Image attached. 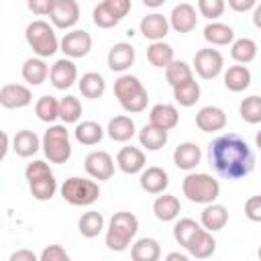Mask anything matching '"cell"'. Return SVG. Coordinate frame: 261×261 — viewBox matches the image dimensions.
<instances>
[{
	"label": "cell",
	"mask_w": 261,
	"mask_h": 261,
	"mask_svg": "<svg viewBox=\"0 0 261 261\" xmlns=\"http://www.w3.org/2000/svg\"><path fill=\"white\" fill-rule=\"evenodd\" d=\"M255 145H257V149L261 151V130H259V133L255 135Z\"/></svg>",
	"instance_id": "obj_56"
},
{
	"label": "cell",
	"mask_w": 261,
	"mask_h": 261,
	"mask_svg": "<svg viewBox=\"0 0 261 261\" xmlns=\"http://www.w3.org/2000/svg\"><path fill=\"white\" fill-rule=\"evenodd\" d=\"M43 153L51 163H65L71 157L69 133L63 124H51L43 135Z\"/></svg>",
	"instance_id": "obj_7"
},
{
	"label": "cell",
	"mask_w": 261,
	"mask_h": 261,
	"mask_svg": "<svg viewBox=\"0 0 261 261\" xmlns=\"http://www.w3.org/2000/svg\"><path fill=\"white\" fill-rule=\"evenodd\" d=\"M49 80H51V86L57 88V90L71 88L73 82L77 80V67H75V63L69 57L57 59L51 65V69H49Z\"/></svg>",
	"instance_id": "obj_12"
},
{
	"label": "cell",
	"mask_w": 261,
	"mask_h": 261,
	"mask_svg": "<svg viewBox=\"0 0 261 261\" xmlns=\"http://www.w3.org/2000/svg\"><path fill=\"white\" fill-rule=\"evenodd\" d=\"M77 228H80L82 237L94 239L104 230V216L100 212H96V210H88V212L82 214V218L77 222Z\"/></svg>",
	"instance_id": "obj_38"
},
{
	"label": "cell",
	"mask_w": 261,
	"mask_h": 261,
	"mask_svg": "<svg viewBox=\"0 0 261 261\" xmlns=\"http://www.w3.org/2000/svg\"><path fill=\"white\" fill-rule=\"evenodd\" d=\"M181 212V204L179 200L173 196V194H163V196H157L155 202H153V214L157 220L161 222H169V220H175Z\"/></svg>",
	"instance_id": "obj_25"
},
{
	"label": "cell",
	"mask_w": 261,
	"mask_h": 261,
	"mask_svg": "<svg viewBox=\"0 0 261 261\" xmlns=\"http://www.w3.org/2000/svg\"><path fill=\"white\" fill-rule=\"evenodd\" d=\"M59 47L65 53V57L80 59V57H86L90 53V49H92V37L84 29H73V31H69V33L63 35Z\"/></svg>",
	"instance_id": "obj_9"
},
{
	"label": "cell",
	"mask_w": 261,
	"mask_h": 261,
	"mask_svg": "<svg viewBox=\"0 0 261 261\" xmlns=\"http://www.w3.org/2000/svg\"><path fill=\"white\" fill-rule=\"evenodd\" d=\"M73 135H75V141H77V143L92 147V145H98V143L102 141L104 128H102L96 120H84V122H80V124L75 126Z\"/></svg>",
	"instance_id": "obj_35"
},
{
	"label": "cell",
	"mask_w": 261,
	"mask_h": 261,
	"mask_svg": "<svg viewBox=\"0 0 261 261\" xmlns=\"http://www.w3.org/2000/svg\"><path fill=\"white\" fill-rule=\"evenodd\" d=\"M200 159H202V151H200V147H198L196 143H192V141L179 143V145L175 147V151H173V163H175V167H179V169H184V171L196 169L198 163H200Z\"/></svg>",
	"instance_id": "obj_20"
},
{
	"label": "cell",
	"mask_w": 261,
	"mask_h": 261,
	"mask_svg": "<svg viewBox=\"0 0 261 261\" xmlns=\"http://www.w3.org/2000/svg\"><path fill=\"white\" fill-rule=\"evenodd\" d=\"M80 116H82V102L75 96H65L59 100V118L65 124L77 122Z\"/></svg>",
	"instance_id": "obj_43"
},
{
	"label": "cell",
	"mask_w": 261,
	"mask_h": 261,
	"mask_svg": "<svg viewBox=\"0 0 261 261\" xmlns=\"http://www.w3.org/2000/svg\"><path fill=\"white\" fill-rule=\"evenodd\" d=\"M24 39H27L29 47L33 49V53L37 57H43V59L55 55V51L61 45V41H57V35L53 31V27L47 20L29 22L27 29H24Z\"/></svg>",
	"instance_id": "obj_4"
},
{
	"label": "cell",
	"mask_w": 261,
	"mask_h": 261,
	"mask_svg": "<svg viewBox=\"0 0 261 261\" xmlns=\"http://www.w3.org/2000/svg\"><path fill=\"white\" fill-rule=\"evenodd\" d=\"M6 153H8V135H6V133H2V155H0V157L4 159V157H6Z\"/></svg>",
	"instance_id": "obj_55"
},
{
	"label": "cell",
	"mask_w": 261,
	"mask_h": 261,
	"mask_svg": "<svg viewBox=\"0 0 261 261\" xmlns=\"http://www.w3.org/2000/svg\"><path fill=\"white\" fill-rule=\"evenodd\" d=\"M253 24H255L257 29H261V4H257V6L253 8Z\"/></svg>",
	"instance_id": "obj_52"
},
{
	"label": "cell",
	"mask_w": 261,
	"mask_h": 261,
	"mask_svg": "<svg viewBox=\"0 0 261 261\" xmlns=\"http://www.w3.org/2000/svg\"><path fill=\"white\" fill-rule=\"evenodd\" d=\"M245 216L251 222H261V196H251L245 202Z\"/></svg>",
	"instance_id": "obj_48"
},
{
	"label": "cell",
	"mask_w": 261,
	"mask_h": 261,
	"mask_svg": "<svg viewBox=\"0 0 261 261\" xmlns=\"http://www.w3.org/2000/svg\"><path fill=\"white\" fill-rule=\"evenodd\" d=\"M10 261H37V255L29 249H18L10 255Z\"/></svg>",
	"instance_id": "obj_51"
},
{
	"label": "cell",
	"mask_w": 261,
	"mask_h": 261,
	"mask_svg": "<svg viewBox=\"0 0 261 261\" xmlns=\"http://www.w3.org/2000/svg\"><path fill=\"white\" fill-rule=\"evenodd\" d=\"M239 114L249 124L261 122V96H247L239 104Z\"/></svg>",
	"instance_id": "obj_42"
},
{
	"label": "cell",
	"mask_w": 261,
	"mask_h": 261,
	"mask_svg": "<svg viewBox=\"0 0 261 261\" xmlns=\"http://www.w3.org/2000/svg\"><path fill=\"white\" fill-rule=\"evenodd\" d=\"M139 230V218L133 214V212H126V210H120L116 212L110 222H108V228H106V247L110 251H126L128 245L133 243L135 234Z\"/></svg>",
	"instance_id": "obj_2"
},
{
	"label": "cell",
	"mask_w": 261,
	"mask_h": 261,
	"mask_svg": "<svg viewBox=\"0 0 261 261\" xmlns=\"http://www.w3.org/2000/svg\"><path fill=\"white\" fill-rule=\"evenodd\" d=\"M77 86H80L82 96H86V98H90V100H96V98H100V96L106 92V82H104V77H102L100 73H96V71L84 73V75L80 77Z\"/></svg>",
	"instance_id": "obj_34"
},
{
	"label": "cell",
	"mask_w": 261,
	"mask_h": 261,
	"mask_svg": "<svg viewBox=\"0 0 261 261\" xmlns=\"http://www.w3.org/2000/svg\"><path fill=\"white\" fill-rule=\"evenodd\" d=\"M92 20H94V24L96 27H100V29H112V27H116L120 20L100 2L96 8H94V12H92Z\"/></svg>",
	"instance_id": "obj_45"
},
{
	"label": "cell",
	"mask_w": 261,
	"mask_h": 261,
	"mask_svg": "<svg viewBox=\"0 0 261 261\" xmlns=\"http://www.w3.org/2000/svg\"><path fill=\"white\" fill-rule=\"evenodd\" d=\"M204 226H202V222H196L194 218H179L177 222H175V226H173V239L177 241V245L179 247H188L190 245V241L202 230Z\"/></svg>",
	"instance_id": "obj_36"
},
{
	"label": "cell",
	"mask_w": 261,
	"mask_h": 261,
	"mask_svg": "<svg viewBox=\"0 0 261 261\" xmlns=\"http://www.w3.org/2000/svg\"><path fill=\"white\" fill-rule=\"evenodd\" d=\"M169 24L175 33H190L196 29L198 24V12L192 4L181 2L177 6H173L171 14H169Z\"/></svg>",
	"instance_id": "obj_14"
},
{
	"label": "cell",
	"mask_w": 261,
	"mask_h": 261,
	"mask_svg": "<svg viewBox=\"0 0 261 261\" xmlns=\"http://www.w3.org/2000/svg\"><path fill=\"white\" fill-rule=\"evenodd\" d=\"M208 161L224 179H241L255 169V155L237 133H224L208 145Z\"/></svg>",
	"instance_id": "obj_1"
},
{
	"label": "cell",
	"mask_w": 261,
	"mask_h": 261,
	"mask_svg": "<svg viewBox=\"0 0 261 261\" xmlns=\"http://www.w3.org/2000/svg\"><path fill=\"white\" fill-rule=\"evenodd\" d=\"M200 222L210 232L222 230L226 226V222H228V210L222 204H214V202L212 204H206V208L200 214Z\"/></svg>",
	"instance_id": "obj_24"
},
{
	"label": "cell",
	"mask_w": 261,
	"mask_h": 261,
	"mask_svg": "<svg viewBox=\"0 0 261 261\" xmlns=\"http://www.w3.org/2000/svg\"><path fill=\"white\" fill-rule=\"evenodd\" d=\"M49 18L57 29H71L80 20V4L75 0H55Z\"/></svg>",
	"instance_id": "obj_11"
},
{
	"label": "cell",
	"mask_w": 261,
	"mask_h": 261,
	"mask_svg": "<svg viewBox=\"0 0 261 261\" xmlns=\"http://www.w3.org/2000/svg\"><path fill=\"white\" fill-rule=\"evenodd\" d=\"M222 67H224V57L220 55L218 49L206 47V49L196 51V55H194V69H196V73L202 80H214L216 75H220Z\"/></svg>",
	"instance_id": "obj_8"
},
{
	"label": "cell",
	"mask_w": 261,
	"mask_h": 261,
	"mask_svg": "<svg viewBox=\"0 0 261 261\" xmlns=\"http://www.w3.org/2000/svg\"><path fill=\"white\" fill-rule=\"evenodd\" d=\"M224 86L230 92H243L251 86V71L247 65L239 63V65H230L224 71Z\"/></svg>",
	"instance_id": "obj_28"
},
{
	"label": "cell",
	"mask_w": 261,
	"mask_h": 261,
	"mask_svg": "<svg viewBox=\"0 0 261 261\" xmlns=\"http://www.w3.org/2000/svg\"><path fill=\"white\" fill-rule=\"evenodd\" d=\"M41 147H43V139H39L37 133L29 128L18 130L12 139V149L18 157H33Z\"/></svg>",
	"instance_id": "obj_23"
},
{
	"label": "cell",
	"mask_w": 261,
	"mask_h": 261,
	"mask_svg": "<svg viewBox=\"0 0 261 261\" xmlns=\"http://www.w3.org/2000/svg\"><path fill=\"white\" fill-rule=\"evenodd\" d=\"M33 102V94L22 84H4L0 90V104L2 108H24Z\"/></svg>",
	"instance_id": "obj_13"
},
{
	"label": "cell",
	"mask_w": 261,
	"mask_h": 261,
	"mask_svg": "<svg viewBox=\"0 0 261 261\" xmlns=\"http://www.w3.org/2000/svg\"><path fill=\"white\" fill-rule=\"evenodd\" d=\"M230 57L237 61V63H251L255 57H257V43L249 37H243V39H237L232 41L230 45Z\"/></svg>",
	"instance_id": "obj_37"
},
{
	"label": "cell",
	"mask_w": 261,
	"mask_h": 261,
	"mask_svg": "<svg viewBox=\"0 0 261 261\" xmlns=\"http://www.w3.org/2000/svg\"><path fill=\"white\" fill-rule=\"evenodd\" d=\"M130 257L133 261H157L161 257V247L155 239L143 237L130 247Z\"/></svg>",
	"instance_id": "obj_31"
},
{
	"label": "cell",
	"mask_w": 261,
	"mask_h": 261,
	"mask_svg": "<svg viewBox=\"0 0 261 261\" xmlns=\"http://www.w3.org/2000/svg\"><path fill=\"white\" fill-rule=\"evenodd\" d=\"M102 4L118 18V20H122L128 12H130V0H102Z\"/></svg>",
	"instance_id": "obj_47"
},
{
	"label": "cell",
	"mask_w": 261,
	"mask_h": 261,
	"mask_svg": "<svg viewBox=\"0 0 261 261\" xmlns=\"http://www.w3.org/2000/svg\"><path fill=\"white\" fill-rule=\"evenodd\" d=\"M257 257L261 259V245H259V249H257Z\"/></svg>",
	"instance_id": "obj_57"
},
{
	"label": "cell",
	"mask_w": 261,
	"mask_h": 261,
	"mask_svg": "<svg viewBox=\"0 0 261 261\" xmlns=\"http://www.w3.org/2000/svg\"><path fill=\"white\" fill-rule=\"evenodd\" d=\"M147 59L153 67L165 69L173 61V47L163 41H151V45L147 47Z\"/></svg>",
	"instance_id": "obj_32"
},
{
	"label": "cell",
	"mask_w": 261,
	"mask_h": 261,
	"mask_svg": "<svg viewBox=\"0 0 261 261\" xmlns=\"http://www.w3.org/2000/svg\"><path fill=\"white\" fill-rule=\"evenodd\" d=\"M22 80L27 82V84H31V86H39V84H43L45 80H47V75H49V67H47V63L43 61V57H31V59H27L24 63H22Z\"/></svg>",
	"instance_id": "obj_30"
},
{
	"label": "cell",
	"mask_w": 261,
	"mask_h": 261,
	"mask_svg": "<svg viewBox=\"0 0 261 261\" xmlns=\"http://www.w3.org/2000/svg\"><path fill=\"white\" fill-rule=\"evenodd\" d=\"M234 12H247L257 6V0H226Z\"/></svg>",
	"instance_id": "obj_50"
},
{
	"label": "cell",
	"mask_w": 261,
	"mask_h": 261,
	"mask_svg": "<svg viewBox=\"0 0 261 261\" xmlns=\"http://www.w3.org/2000/svg\"><path fill=\"white\" fill-rule=\"evenodd\" d=\"M143 4L149 6V8H159V6L165 4V0H143Z\"/></svg>",
	"instance_id": "obj_54"
},
{
	"label": "cell",
	"mask_w": 261,
	"mask_h": 261,
	"mask_svg": "<svg viewBox=\"0 0 261 261\" xmlns=\"http://www.w3.org/2000/svg\"><path fill=\"white\" fill-rule=\"evenodd\" d=\"M116 165L122 173H128V175H135V173H141L147 165V159H145V153L139 149V147H122L116 155Z\"/></svg>",
	"instance_id": "obj_15"
},
{
	"label": "cell",
	"mask_w": 261,
	"mask_h": 261,
	"mask_svg": "<svg viewBox=\"0 0 261 261\" xmlns=\"http://www.w3.org/2000/svg\"><path fill=\"white\" fill-rule=\"evenodd\" d=\"M149 122L159 126V128L171 130L179 122V112L173 104H155L149 112Z\"/></svg>",
	"instance_id": "obj_22"
},
{
	"label": "cell",
	"mask_w": 261,
	"mask_h": 261,
	"mask_svg": "<svg viewBox=\"0 0 261 261\" xmlns=\"http://www.w3.org/2000/svg\"><path fill=\"white\" fill-rule=\"evenodd\" d=\"M139 184L147 194H163L167 190V186H169V175H167V171L163 167L151 165V167H145L141 171Z\"/></svg>",
	"instance_id": "obj_17"
},
{
	"label": "cell",
	"mask_w": 261,
	"mask_h": 261,
	"mask_svg": "<svg viewBox=\"0 0 261 261\" xmlns=\"http://www.w3.org/2000/svg\"><path fill=\"white\" fill-rule=\"evenodd\" d=\"M181 192L194 204H212L220 194V184L210 173H188L181 181Z\"/></svg>",
	"instance_id": "obj_5"
},
{
	"label": "cell",
	"mask_w": 261,
	"mask_h": 261,
	"mask_svg": "<svg viewBox=\"0 0 261 261\" xmlns=\"http://www.w3.org/2000/svg\"><path fill=\"white\" fill-rule=\"evenodd\" d=\"M196 126L202 133H216L226 126V114L218 106H204L196 114Z\"/></svg>",
	"instance_id": "obj_16"
},
{
	"label": "cell",
	"mask_w": 261,
	"mask_h": 261,
	"mask_svg": "<svg viewBox=\"0 0 261 261\" xmlns=\"http://www.w3.org/2000/svg\"><path fill=\"white\" fill-rule=\"evenodd\" d=\"M53 4H55V0H27L29 10H31L33 14H37V16L49 14L51 8H53Z\"/></svg>",
	"instance_id": "obj_49"
},
{
	"label": "cell",
	"mask_w": 261,
	"mask_h": 261,
	"mask_svg": "<svg viewBox=\"0 0 261 261\" xmlns=\"http://www.w3.org/2000/svg\"><path fill=\"white\" fill-rule=\"evenodd\" d=\"M114 96L118 98L120 106L130 114L143 112L149 104V94L145 86L137 75H130V73H122L114 82Z\"/></svg>",
	"instance_id": "obj_3"
},
{
	"label": "cell",
	"mask_w": 261,
	"mask_h": 261,
	"mask_svg": "<svg viewBox=\"0 0 261 261\" xmlns=\"http://www.w3.org/2000/svg\"><path fill=\"white\" fill-rule=\"evenodd\" d=\"M39 259L41 261H69V255L61 245H49L41 251Z\"/></svg>",
	"instance_id": "obj_46"
},
{
	"label": "cell",
	"mask_w": 261,
	"mask_h": 261,
	"mask_svg": "<svg viewBox=\"0 0 261 261\" xmlns=\"http://www.w3.org/2000/svg\"><path fill=\"white\" fill-rule=\"evenodd\" d=\"M61 198L71 206H90L100 198L98 181L86 177H67L61 186Z\"/></svg>",
	"instance_id": "obj_6"
},
{
	"label": "cell",
	"mask_w": 261,
	"mask_h": 261,
	"mask_svg": "<svg viewBox=\"0 0 261 261\" xmlns=\"http://www.w3.org/2000/svg\"><path fill=\"white\" fill-rule=\"evenodd\" d=\"M167 261H188V255H186V253H177V251H173V253L167 255Z\"/></svg>",
	"instance_id": "obj_53"
},
{
	"label": "cell",
	"mask_w": 261,
	"mask_h": 261,
	"mask_svg": "<svg viewBox=\"0 0 261 261\" xmlns=\"http://www.w3.org/2000/svg\"><path fill=\"white\" fill-rule=\"evenodd\" d=\"M169 20L159 14V12H153V14H147L141 18L139 22V29H141V35L149 41H163L165 35L169 33Z\"/></svg>",
	"instance_id": "obj_18"
},
{
	"label": "cell",
	"mask_w": 261,
	"mask_h": 261,
	"mask_svg": "<svg viewBox=\"0 0 261 261\" xmlns=\"http://www.w3.org/2000/svg\"><path fill=\"white\" fill-rule=\"evenodd\" d=\"M204 39H206V43H210V45L222 47V45H228V43L234 41V31H232V27H228V24H224V22L210 20V22L204 27Z\"/></svg>",
	"instance_id": "obj_29"
},
{
	"label": "cell",
	"mask_w": 261,
	"mask_h": 261,
	"mask_svg": "<svg viewBox=\"0 0 261 261\" xmlns=\"http://www.w3.org/2000/svg\"><path fill=\"white\" fill-rule=\"evenodd\" d=\"M35 114L43 122H53L59 118V100L53 96H41L35 102Z\"/></svg>",
	"instance_id": "obj_41"
},
{
	"label": "cell",
	"mask_w": 261,
	"mask_h": 261,
	"mask_svg": "<svg viewBox=\"0 0 261 261\" xmlns=\"http://www.w3.org/2000/svg\"><path fill=\"white\" fill-rule=\"evenodd\" d=\"M27 181H29V190H31L33 198L39 200V202L51 200V198L55 196V192H57V179H55L53 171L39 173V175L27 179Z\"/></svg>",
	"instance_id": "obj_19"
},
{
	"label": "cell",
	"mask_w": 261,
	"mask_h": 261,
	"mask_svg": "<svg viewBox=\"0 0 261 261\" xmlns=\"http://www.w3.org/2000/svg\"><path fill=\"white\" fill-rule=\"evenodd\" d=\"M84 169L90 177L104 181L114 175V161H112L110 153H106V151H92L84 159Z\"/></svg>",
	"instance_id": "obj_10"
},
{
	"label": "cell",
	"mask_w": 261,
	"mask_h": 261,
	"mask_svg": "<svg viewBox=\"0 0 261 261\" xmlns=\"http://www.w3.org/2000/svg\"><path fill=\"white\" fill-rule=\"evenodd\" d=\"M186 251H188V255H192V257H196V259H206V257H210V255L216 251V239L212 237L210 230L202 228V230L190 241V245L186 247Z\"/></svg>",
	"instance_id": "obj_26"
},
{
	"label": "cell",
	"mask_w": 261,
	"mask_h": 261,
	"mask_svg": "<svg viewBox=\"0 0 261 261\" xmlns=\"http://www.w3.org/2000/svg\"><path fill=\"white\" fill-rule=\"evenodd\" d=\"M139 141L147 151H159L167 143V130L149 122L139 130Z\"/></svg>",
	"instance_id": "obj_33"
},
{
	"label": "cell",
	"mask_w": 261,
	"mask_h": 261,
	"mask_svg": "<svg viewBox=\"0 0 261 261\" xmlns=\"http://www.w3.org/2000/svg\"><path fill=\"white\" fill-rule=\"evenodd\" d=\"M173 98L179 106H186V108L194 106L200 100V84L196 80H188V82L175 86L173 88Z\"/></svg>",
	"instance_id": "obj_40"
},
{
	"label": "cell",
	"mask_w": 261,
	"mask_h": 261,
	"mask_svg": "<svg viewBox=\"0 0 261 261\" xmlns=\"http://www.w3.org/2000/svg\"><path fill=\"white\" fill-rule=\"evenodd\" d=\"M226 0H198V12L208 20H216L218 16H222Z\"/></svg>",
	"instance_id": "obj_44"
},
{
	"label": "cell",
	"mask_w": 261,
	"mask_h": 261,
	"mask_svg": "<svg viewBox=\"0 0 261 261\" xmlns=\"http://www.w3.org/2000/svg\"><path fill=\"white\" fill-rule=\"evenodd\" d=\"M106 130H108V137H110L112 141H116V143H126V141H130L133 135H135V120H133L130 116H126V114H118V116L110 118Z\"/></svg>",
	"instance_id": "obj_27"
},
{
	"label": "cell",
	"mask_w": 261,
	"mask_h": 261,
	"mask_svg": "<svg viewBox=\"0 0 261 261\" xmlns=\"http://www.w3.org/2000/svg\"><path fill=\"white\" fill-rule=\"evenodd\" d=\"M135 63V47L130 43H116L108 51V67L112 71H126Z\"/></svg>",
	"instance_id": "obj_21"
},
{
	"label": "cell",
	"mask_w": 261,
	"mask_h": 261,
	"mask_svg": "<svg viewBox=\"0 0 261 261\" xmlns=\"http://www.w3.org/2000/svg\"><path fill=\"white\" fill-rule=\"evenodd\" d=\"M165 80H167V84H169L171 88H175V86H179V84H184V82H188V80H194V69H192L186 61L173 59V61L165 67Z\"/></svg>",
	"instance_id": "obj_39"
}]
</instances>
